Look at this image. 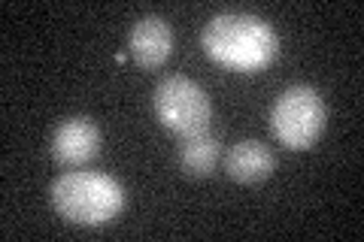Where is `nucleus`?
Masks as SVG:
<instances>
[{
    "mask_svg": "<svg viewBox=\"0 0 364 242\" xmlns=\"http://www.w3.org/2000/svg\"><path fill=\"white\" fill-rule=\"evenodd\" d=\"M203 49L234 70H264L277 61L279 37L252 13H219L203 25Z\"/></svg>",
    "mask_w": 364,
    "mask_h": 242,
    "instance_id": "f257e3e1",
    "label": "nucleus"
},
{
    "mask_svg": "<svg viewBox=\"0 0 364 242\" xmlns=\"http://www.w3.org/2000/svg\"><path fill=\"white\" fill-rule=\"evenodd\" d=\"M52 206L64 221L82 224V227H97L112 221L122 206H124V191L122 185L107 172H91V170H73L64 172L52 182Z\"/></svg>",
    "mask_w": 364,
    "mask_h": 242,
    "instance_id": "f03ea898",
    "label": "nucleus"
},
{
    "mask_svg": "<svg viewBox=\"0 0 364 242\" xmlns=\"http://www.w3.org/2000/svg\"><path fill=\"white\" fill-rule=\"evenodd\" d=\"M325 121H328V106L322 94L310 85H291L289 91H282L270 112L273 136L291 152L310 148L322 136Z\"/></svg>",
    "mask_w": 364,
    "mask_h": 242,
    "instance_id": "7ed1b4c3",
    "label": "nucleus"
},
{
    "mask_svg": "<svg viewBox=\"0 0 364 242\" xmlns=\"http://www.w3.org/2000/svg\"><path fill=\"white\" fill-rule=\"evenodd\" d=\"M155 112L164 128L182 133H198L207 131L210 124V97L203 94L198 82L186 76H167L155 88Z\"/></svg>",
    "mask_w": 364,
    "mask_h": 242,
    "instance_id": "20e7f679",
    "label": "nucleus"
},
{
    "mask_svg": "<svg viewBox=\"0 0 364 242\" xmlns=\"http://www.w3.org/2000/svg\"><path fill=\"white\" fill-rule=\"evenodd\" d=\"M100 148V131L91 119H64L52 133V158L58 167H82Z\"/></svg>",
    "mask_w": 364,
    "mask_h": 242,
    "instance_id": "39448f33",
    "label": "nucleus"
},
{
    "mask_svg": "<svg viewBox=\"0 0 364 242\" xmlns=\"http://www.w3.org/2000/svg\"><path fill=\"white\" fill-rule=\"evenodd\" d=\"M128 52L131 57L146 70L161 67L170 52H173V31L164 18L158 16H143L128 33Z\"/></svg>",
    "mask_w": 364,
    "mask_h": 242,
    "instance_id": "423d86ee",
    "label": "nucleus"
},
{
    "mask_svg": "<svg viewBox=\"0 0 364 242\" xmlns=\"http://www.w3.org/2000/svg\"><path fill=\"white\" fill-rule=\"evenodd\" d=\"M225 172L243 185H258L273 172V152L258 140H240L225 158Z\"/></svg>",
    "mask_w": 364,
    "mask_h": 242,
    "instance_id": "0eeeda50",
    "label": "nucleus"
},
{
    "mask_svg": "<svg viewBox=\"0 0 364 242\" xmlns=\"http://www.w3.org/2000/svg\"><path fill=\"white\" fill-rule=\"evenodd\" d=\"M219 155H222V145L207 131L179 136V167L188 176H210L215 164H219Z\"/></svg>",
    "mask_w": 364,
    "mask_h": 242,
    "instance_id": "6e6552de",
    "label": "nucleus"
}]
</instances>
